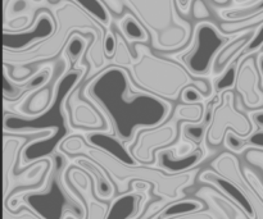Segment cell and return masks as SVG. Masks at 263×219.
Segmentation results:
<instances>
[{
  "label": "cell",
  "mask_w": 263,
  "mask_h": 219,
  "mask_svg": "<svg viewBox=\"0 0 263 219\" xmlns=\"http://www.w3.org/2000/svg\"><path fill=\"white\" fill-rule=\"evenodd\" d=\"M81 86L84 96L108 121L110 133L125 145L138 131L157 127L172 115L171 103L139 89L125 67H108Z\"/></svg>",
  "instance_id": "obj_1"
},
{
  "label": "cell",
  "mask_w": 263,
  "mask_h": 219,
  "mask_svg": "<svg viewBox=\"0 0 263 219\" xmlns=\"http://www.w3.org/2000/svg\"><path fill=\"white\" fill-rule=\"evenodd\" d=\"M51 10L57 25L53 35L25 51L4 50V63L8 66H33L40 62L53 61L66 49L73 33H86L91 37V44L87 48L85 59L92 69L85 79L87 84L92 78V73L95 76L98 74L97 72L104 67L107 59L104 54V38L107 35L105 27L72 0H58Z\"/></svg>",
  "instance_id": "obj_2"
},
{
  "label": "cell",
  "mask_w": 263,
  "mask_h": 219,
  "mask_svg": "<svg viewBox=\"0 0 263 219\" xmlns=\"http://www.w3.org/2000/svg\"><path fill=\"white\" fill-rule=\"evenodd\" d=\"M57 151L72 158L87 156L97 162L112 180L118 195L130 191L131 182L143 181L153 186L152 194L168 203L181 200L184 197V190L194 185L200 172L199 168H195L184 173L170 174L153 166L123 163L107 151L89 144L84 133L67 136L61 141Z\"/></svg>",
  "instance_id": "obj_3"
},
{
  "label": "cell",
  "mask_w": 263,
  "mask_h": 219,
  "mask_svg": "<svg viewBox=\"0 0 263 219\" xmlns=\"http://www.w3.org/2000/svg\"><path fill=\"white\" fill-rule=\"evenodd\" d=\"M134 51L136 56L127 69L134 84L143 91L170 103L180 100L189 86L197 87L207 97L215 91L210 79L193 76L184 64L157 55L145 44H135Z\"/></svg>",
  "instance_id": "obj_4"
},
{
  "label": "cell",
  "mask_w": 263,
  "mask_h": 219,
  "mask_svg": "<svg viewBox=\"0 0 263 219\" xmlns=\"http://www.w3.org/2000/svg\"><path fill=\"white\" fill-rule=\"evenodd\" d=\"M151 35L159 51L182 50L193 37L192 23L184 18L176 0H121Z\"/></svg>",
  "instance_id": "obj_5"
},
{
  "label": "cell",
  "mask_w": 263,
  "mask_h": 219,
  "mask_svg": "<svg viewBox=\"0 0 263 219\" xmlns=\"http://www.w3.org/2000/svg\"><path fill=\"white\" fill-rule=\"evenodd\" d=\"M244 31L225 33L210 21H202L193 30V37L186 50L179 54V62L198 78H208L218 54Z\"/></svg>",
  "instance_id": "obj_6"
},
{
  "label": "cell",
  "mask_w": 263,
  "mask_h": 219,
  "mask_svg": "<svg viewBox=\"0 0 263 219\" xmlns=\"http://www.w3.org/2000/svg\"><path fill=\"white\" fill-rule=\"evenodd\" d=\"M229 130H233L243 138H248L257 131L249 114L239 109L236 105L235 90H226L221 92L216 100L212 120L208 125L205 135V146L218 148L222 145Z\"/></svg>",
  "instance_id": "obj_7"
},
{
  "label": "cell",
  "mask_w": 263,
  "mask_h": 219,
  "mask_svg": "<svg viewBox=\"0 0 263 219\" xmlns=\"http://www.w3.org/2000/svg\"><path fill=\"white\" fill-rule=\"evenodd\" d=\"M211 168L241 189L253 205L256 219H263V184L253 169L241 166L236 154L229 150L216 156Z\"/></svg>",
  "instance_id": "obj_8"
},
{
  "label": "cell",
  "mask_w": 263,
  "mask_h": 219,
  "mask_svg": "<svg viewBox=\"0 0 263 219\" xmlns=\"http://www.w3.org/2000/svg\"><path fill=\"white\" fill-rule=\"evenodd\" d=\"M180 121L170 118L153 128L138 131L134 140L128 143L127 150L133 158L143 166H154L157 151L172 146L179 138Z\"/></svg>",
  "instance_id": "obj_9"
},
{
  "label": "cell",
  "mask_w": 263,
  "mask_h": 219,
  "mask_svg": "<svg viewBox=\"0 0 263 219\" xmlns=\"http://www.w3.org/2000/svg\"><path fill=\"white\" fill-rule=\"evenodd\" d=\"M66 109L69 113V125L74 133L110 132L108 121L94 103L82 94V86L79 85L66 99Z\"/></svg>",
  "instance_id": "obj_10"
},
{
  "label": "cell",
  "mask_w": 263,
  "mask_h": 219,
  "mask_svg": "<svg viewBox=\"0 0 263 219\" xmlns=\"http://www.w3.org/2000/svg\"><path fill=\"white\" fill-rule=\"evenodd\" d=\"M55 19L51 15L50 10H39L35 15V21L28 28L23 31L4 30V50L25 51L37 44L43 43L50 37L55 31Z\"/></svg>",
  "instance_id": "obj_11"
},
{
  "label": "cell",
  "mask_w": 263,
  "mask_h": 219,
  "mask_svg": "<svg viewBox=\"0 0 263 219\" xmlns=\"http://www.w3.org/2000/svg\"><path fill=\"white\" fill-rule=\"evenodd\" d=\"M235 92L248 110L263 109V87L257 56H247L238 69Z\"/></svg>",
  "instance_id": "obj_12"
},
{
  "label": "cell",
  "mask_w": 263,
  "mask_h": 219,
  "mask_svg": "<svg viewBox=\"0 0 263 219\" xmlns=\"http://www.w3.org/2000/svg\"><path fill=\"white\" fill-rule=\"evenodd\" d=\"M195 197L207 204L208 209L213 210L221 219H248L244 210L234 200L211 185L200 187L195 192Z\"/></svg>",
  "instance_id": "obj_13"
},
{
  "label": "cell",
  "mask_w": 263,
  "mask_h": 219,
  "mask_svg": "<svg viewBox=\"0 0 263 219\" xmlns=\"http://www.w3.org/2000/svg\"><path fill=\"white\" fill-rule=\"evenodd\" d=\"M53 76V67H45L43 69H39L28 81L25 84H17L12 81L8 74L7 69L4 68V84H3V96L5 103H15L25 99L28 94L46 86Z\"/></svg>",
  "instance_id": "obj_14"
},
{
  "label": "cell",
  "mask_w": 263,
  "mask_h": 219,
  "mask_svg": "<svg viewBox=\"0 0 263 219\" xmlns=\"http://www.w3.org/2000/svg\"><path fill=\"white\" fill-rule=\"evenodd\" d=\"M198 181L205 185H211V186L222 191L226 196L234 200L244 210L248 219H256V212H254V208L252 205L251 200L241 191V189H239L230 180L225 178V177L218 174L213 169H204V171H200L199 174H198Z\"/></svg>",
  "instance_id": "obj_15"
},
{
  "label": "cell",
  "mask_w": 263,
  "mask_h": 219,
  "mask_svg": "<svg viewBox=\"0 0 263 219\" xmlns=\"http://www.w3.org/2000/svg\"><path fill=\"white\" fill-rule=\"evenodd\" d=\"M205 156H207V153L204 151V146H200L197 151L185 156V158H176L174 155L172 146H168V148L157 151L154 167L161 168L162 171L170 174L184 173V172L197 168L198 164L202 163Z\"/></svg>",
  "instance_id": "obj_16"
},
{
  "label": "cell",
  "mask_w": 263,
  "mask_h": 219,
  "mask_svg": "<svg viewBox=\"0 0 263 219\" xmlns=\"http://www.w3.org/2000/svg\"><path fill=\"white\" fill-rule=\"evenodd\" d=\"M71 163L81 167L84 171H86L91 176L92 181H94L95 196L98 199L103 200V202H109V200L115 199V195L117 194L115 184L97 162L87 158V156H76V158L72 159Z\"/></svg>",
  "instance_id": "obj_17"
},
{
  "label": "cell",
  "mask_w": 263,
  "mask_h": 219,
  "mask_svg": "<svg viewBox=\"0 0 263 219\" xmlns=\"http://www.w3.org/2000/svg\"><path fill=\"white\" fill-rule=\"evenodd\" d=\"M263 10V0H257L253 2L252 4L247 5L243 8H236V9H220L218 10V14L221 15V18L229 21V22H236V21H243L247 18H251L253 15L258 14L259 12ZM263 46V25L258 27V32H257L256 37L251 41L248 46H247L246 50L243 51V54L240 55L239 61H243L247 56H249L251 54L258 51Z\"/></svg>",
  "instance_id": "obj_18"
},
{
  "label": "cell",
  "mask_w": 263,
  "mask_h": 219,
  "mask_svg": "<svg viewBox=\"0 0 263 219\" xmlns=\"http://www.w3.org/2000/svg\"><path fill=\"white\" fill-rule=\"evenodd\" d=\"M55 85L57 82L54 85L48 84L46 86L28 94L23 99V102L15 108L20 113L18 115L25 118H36L48 112L54 102Z\"/></svg>",
  "instance_id": "obj_19"
},
{
  "label": "cell",
  "mask_w": 263,
  "mask_h": 219,
  "mask_svg": "<svg viewBox=\"0 0 263 219\" xmlns=\"http://www.w3.org/2000/svg\"><path fill=\"white\" fill-rule=\"evenodd\" d=\"M258 28H251V30H246L241 33L239 37L229 43L225 48L221 50L217 58L215 61V66H213V73L216 76H221L231 64L235 61L240 58L243 51L246 50L247 46L251 44V41L256 37Z\"/></svg>",
  "instance_id": "obj_20"
},
{
  "label": "cell",
  "mask_w": 263,
  "mask_h": 219,
  "mask_svg": "<svg viewBox=\"0 0 263 219\" xmlns=\"http://www.w3.org/2000/svg\"><path fill=\"white\" fill-rule=\"evenodd\" d=\"M89 144H91L95 148H99L102 150L107 151L112 156L117 158L118 161L127 164H138V162L133 158L127 150V146L118 140L113 133L110 132H89L85 135Z\"/></svg>",
  "instance_id": "obj_21"
},
{
  "label": "cell",
  "mask_w": 263,
  "mask_h": 219,
  "mask_svg": "<svg viewBox=\"0 0 263 219\" xmlns=\"http://www.w3.org/2000/svg\"><path fill=\"white\" fill-rule=\"evenodd\" d=\"M141 195L130 190L115 197L105 219H140Z\"/></svg>",
  "instance_id": "obj_22"
},
{
  "label": "cell",
  "mask_w": 263,
  "mask_h": 219,
  "mask_svg": "<svg viewBox=\"0 0 263 219\" xmlns=\"http://www.w3.org/2000/svg\"><path fill=\"white\" fill-rule=\"evenodd\" d=\"M205 209V204L199 199H185V200H177V202L168 203L164 205L156 215H153L152 219H167L175 217V215L187 214V213L200 212V210Z\"/></svg>",
  "instance_id": "obj_23"
},
{
  "label": "cell",
  "mask_w": 263,
  "mask_h": 219,
  "mask_svg": "<svg viewBox=\"0 0 263 219\" xmlns=\"http://www.w3.org/2000/svg\"><path fill=\"white\" fill-rule=\"evenodd\" d=\"M118 26H120V30L122 31L123 37L133 45L138 43L146 44L151 40V35L146 28L134 15L126 14L125 18L120 21Z\"/></svg>",
  "instance_id": "obj_24"
},
{
  "label": "cell",
  "mask_w": 263,
  "mask_h": 219,
  "mask_svg": "<svg viewBox=\"0 0 263 219\" xmlns=\"http://www.w3.org/2000/svg\"><path fill=\"white\" fill-rule=\"evenodd\" d=\"M207 115V102L194 103V104H179L175 108L171 117L180 122L203 123Z\"/></svg>",
  "instance_id": "obj_25"
},
{
  "label": "cell",
  "mask_w": 263,
  "mask_h": 219,
  "mask_svg": "<svg viewBox=\"0 0 263 219\" xmlns=\"http://www.w3.org/2000/svg\"><path fill=\"white\" fill-rule=\"evenodd\" d=\"M76 3L80 8L85 10L89 15H91L95 21L100 23L103 27L109 30L112 25V15L107 9L102 0H72Z\"/></svg>",
  "instance_id": "obj_26"
},
{
  "label": "cell",
  "mask_w": 263,
  "mask_h": 219,
  "mask_svg": "<svg viewBox=\"0 0 263 219\" xmlns=\"http://www.w3.org/2000/svg\"><path fill=\"white\" fill-rule=\"evenodd\" d=\"M208 125H210L208 121H204L203 123L180 122L179 137H185L197 144L198 146H202V144L205 141Z\"/></svg>",
  "instance_id": "obj_27"
},
{
  "label": "cell",
  "mask_w": 263,
  "mask_h": 219,
  "mask_svg": "<svg viewBox=\"0 0 263 219\" xmlns=\"http://www.w3.org/2000/svg\"><path fill=\"white\" fill-rule=\"evenodd\" d=\"M90 44H91V40L90 38H85L82 33H73V36H72V38L68 41V44L66 46V54L68 55L69 67L72 64H76L86 54L87 45H90Z\"/></svg>",
  "instance_id": "obj_28"
},
{
  "label": "cell",
  "mask_w": 263,
  "mask_h": 219,
  "mask_svg": "<svg viewBox=\"0 0 263 219\" xmlns=\"http://www.w3.org/2000/svg\"><path fill=\"white\" fill-rule=\"evenodd\" d=\"M238 69L239 64L233 63L217 79H216L215 85H213V90L216 92H223L226 90L235 89L236 77H238Z\"/></svg>",
  "instance_id": "obj_29"
},
{
  "label": "cell",
  "mask_w": 263,
  "mask_h": 219,
  "mask_svg": "<svg viewBox=\"0 0 263 219\" xmlns=\"http://www.w3.org/2000/svg\"><path fill=\"white\" fill-rule=\"evenodd\" d=\"M86 219H105L109 210V205L103 200L98 199L97 196H90L86 200Z\"/></svg>",
  "instance_id": "obj_30"
},
{
  "label": "cell",
  "mask_w": 263,
  "mask_h": 219,
  "mask_svg": "<svg viewBox=\"0 0 263 219\" xmlns=\"http://www.w3.org/2000/svg\"><path fill=\"white\" fill-rule=\"evenodd\" d=\"M3 219H44L40 214L33 212L31 208L23 205L21 209L17 212H12L8 208L4 207V214H3Z\"/></svg>",
  "instance_id": "obj_31"
},
{
  "label": "cell",
  "mask_w": 263,
  "mask_h": 219,
  "mask_svg": "<svg viewBox=\"0 0 263 219\" xmlns=\"http://www.w3.org/2000/svg\"><path fill=\"white\" fill-rule=\"evenodd\" d=\"M208 97L203 94L200 90H198L197 87L194 86H189L182 91L181 100L184 104H194V103H203V102H207Z\"/></svg>",
  "instance_id": "obj_32"
},
{
  "label": "cell",
  "mask_w": 263,
  "mask_h": 219,
  "mask_svg": "<svg viewBox=\"0 0 263 219\" xmlns=\"http://www.w3.org/2000/svg\"><path fill=\"white\" fill-rule=\"evenodd\" d=\"M246 162L251 166H253L254 168L259 169L262 172L263 177V150L259 149H247L246 150ZM263 184V180H262Z\"/></svg>",
  "instance_id": "obj_33"
},
{
  "label": "cell",
  "mask_w": 263,
  "mask_h": 219,
  "mask_svg": "<svg viewBox=\"0 0 263 219\" xmlns=\"http://www.w3.org/2000/svg\"><path fill=\"white\" fill-rule=\"evenodd\" d=\"M117 50V35L112 30L107 31L104 38V54L107 59H113Z\"/></svg>",
  "instance_id": "obj_34"
},
{
  "label": "cell",
  "mask_w": 263,
  "mask_h": 219,
  "mask_svg": "<svg viewBox=\"0 0 263 219\" xmlns=\"http://www.w3.org/2000/svg\"><path fill=\"white\" fill-rule=\"evenodd\" d=\"M192 9H193V15L197 19H205L210 18V10H208L207 5L203 0H194L192 4Z\"/></svg>",
  "instance_id": "obj_35"
},
{
  "label": "cell",
  "mask_w": 263,
  "mask_h": 219,
  "mask_svg": "<svg viewBox=\"0 0 263 219\" xmlns=\"http://www.w3.org/2000/svg\"><path fill=\"white\" fill-rule=\"evenodd\" d=\"M252 122L254 123V126L257 127V130L263 131V109L253 110V112L249 114Z\"/></svg>",
  "instance_id": "obj_36"
},
{
  "label": "cell",
  "mask_w": 263,
  "mask_h": 219,
  "mask_svg": "<svg viewBox=\"0 0 263 219\" xmlns=\"http://www.w3.org/2000/svg\"><path fill=\"white\" fill-rule=\"evenodd\" d=\"M104 2L107 3L108 8H109V9L112 10L115 14H117V15L122 14V12H123L122 2H117V0H104Z\"/></svg>",
  "instance_id": "obj_37"
},
{
  "label": "cell",
  "mask_w": 263,
  "mask_h": 219,
  "mask_svg": "<svg viewBox=\"0 0 263 219\" xmlns=\"http://www.w3.org/2000/svg\"><path fill=\"white\" fill-rule=\"evenodd\" d=\"M176 2L177 8H179V10L181 12V14H187L194 0H176Z\"/></svg>",
  "instance_id": "obj_38"
},
{
  "label": "cell",
  "mask_w": 263,
  "mask_h": 219,
  "mask_svg": "<svg viewBox=\"0 0 263 219\" xmlns=\"http://www.w3.org/2000/svg\"><path fill=\"white\" fill-rule=\"evenodd\" d=\"M257 64H258L259 73H261L262 87H263V51H261V53H258V55H257Z\"/></svg>",
  "instance_id": "obj_39"
},
{
  "label": "cell",
  "mask_w": 263,
  "mask_h": 219,
  "mask_svg": "<svg viewBox=\"0 0 263 219\" xmlns=\"http://www.w3.org/2000/svg\"><path fill=\"white\" fill-rule=\"evenodd\" d=\"M212 2L216 3V4H218V5H225V4H228L230 0H212Z\"/></svg>",
  "instance_id": "obj_40"
},
{
  "label": "cell",
  "mask_w": 263,
  "mask_h": 219,
  "mask_svg": "<svg viewBox=\"0 0 263 219\" xmlns=\"http://www.w3.org/2000/svg\"><path fill=\"white\" fill-rule=\"evenodd\" d=\"M234 2H235L236 4H247V3H251L252 4V2H253V0H234Z\"/></svg>",
  "instance_id": "obj_41"
},
{
  "label": "cell",
  "mask_w": 263,
  "mask_h": 219,
  "mask_svg": "<svg viewBox=\"0 0 263 219\" xmlns=\"http://www.w3.org/2000/svg\"><path fill=\"white\" fill-rule=\"evenodd\" d=\"M5 2V0H4ZM33 2H36V3H39V2H43V0H33Z\"/></svg>",
  "instance_id": "obj_42"
},
{
  "label": "cell",
  "mask_w": 263,
  "mask_h": 219,
  "mask_svg": "<svg viewBox=\"0 0 263 219\" xmlns=\"http://www.w3.org/2000/svg\"><path fill=\"white\" fill-rule=\"evenodd\" d=\"M66 219H74V218L73 217H67Z\"/></svg>",
  "instance_id": "obj_43"
}]
</instances>
